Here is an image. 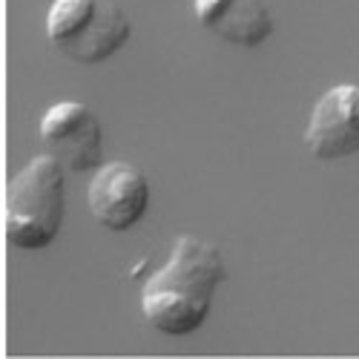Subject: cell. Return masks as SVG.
I'll use <instances>...</instances> for the list:
<instances>
[{
  "label": "cell",
  "mask_w": 359,
  "mask_h": 359,
  "mask_svg": "<svg viewBox=\"0 0 359 359\" xmlns=\"http://www.w3.org/2000/svg\"><path fill=\"white\" fill-rule=\"evenodd\" d=\"M86 198L98 224L115 233H124L147 216L149 182L135 164L109 161L95 170Z\"/></svg>",
  "instance_id": "obj_5"
},
{
  "label": "cell",
  "mask_w": 359,
  "mask_h": 359,
  "mask_svg": "<svg viewBox=\"0 0 359 359\" xmlns=\"http://www.w3.org/2000/svg\"><path fill=\"white\" fill-rule=\"evenodd\" d=\"M67 167L55 156L29 161L6 190V238L20 250L49 248L67 216Z\"/></svg>",
  "instance_id": "obj_2"
},
{
  "label": "cell",
  "mask_w": 359,
  "mask_h": 359,
  "mask_svg": "<svg viewBox=\"0 0 359 359\" xmlns=\"http://www.w3.org/2000/svg\"><path fill=\"white\" fill-rule=\"evenodd\" d=\"M41 141L67 170H98L104 158V130L98 115L81 101H57L41 118Z\"/></svg>",
  "instance_id": "obj_4"
},
{
  "label": "cell",
  "mask_w": 359,
  "mask_h": 359,
  "mask_svg": "<svg viewBox=\"0 0 359 359\" xmlns=\"http://www.w3.org/2000/svg\"><path fill=\"white\" fill-rule=\"evenodd\" d=\"M196 20L236 46H262L273 35V15L264 0H193Z\"/></svg>",
  "instance_id": "obj_7"
},
{
  "label": "cell",
  "mask_w": 359,
  "mask_h": 359,
  "mask_svg": "<svg viewBox=\"0 0 359 359\" xmlns=\"http://www.w3.org/2000/svg\"><path fill=\"white\" fill-rule=\"evenodd\" d=\"M305 147L319 161L359 153V86L339 83L316 101L305 130Z\"/></svg>",
  "instance_id": "obj_6"
},
{
  "label": "cell",
  "mask_w": 359,
  "mask_h": 359,
  "mask_svg": "<svg viewBox=\"0 0 359 359\" xmlns=\"http://www.w3.org/2000/svg\"><path fill=\"white\" fill-rule=\"evenodd\" d=\"M52 46L78 64H104L124 49L133 23L115 0H55L46 15Z\"/></svg>",
  "instance_id": "obj_3"
},
{
  "label": "cell",
  "mask_w": 359,
  "mask_h": 359,
  "mask_svg": "<svg viewBox=\"0 0 359 359\" xmlns=\"http://www.w3.org/2000/svg\"><path fill=\"white\" fill-rule=\"evenodd\" d=\"M227 264L216 245L198 236H175L170 262L144 282L141 313L164 337H190L213 311Z\"/></svg>",
  "instance_id": "obj_1"
}]
</instances>
